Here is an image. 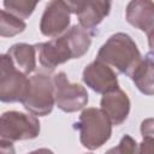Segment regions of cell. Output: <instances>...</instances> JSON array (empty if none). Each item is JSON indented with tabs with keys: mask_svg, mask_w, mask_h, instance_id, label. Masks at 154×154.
Masks as SVG:
<instances>
[{
	"mask_svg": "<svg viewBox=\"0 0 154 154\" xmlns=\"http://www.w3.org/2000/svg\"><path fill=\"white\" fill-rule=\"evenodd\" d=\"M14 66L24 75H30L36 69V49L34 45L19 42L12 45L6 53Z\"/></svg>",
	"mask_w": 154,
	"mask_h": 154,
	"instance_id": "4fadbf2b",
	"label": "cell"
},
{
	"mask_svg": "<svg viewBox=\"0 0 154 154\" xmlns=\"http://www.w3.org/2000/svg\"><path fill=\"white\" fill-rule=\"evenodd\" d=\"M28 154H54V153L48 148H38V149H35Z\"/></svg>",
	"mask_w": 154,
	"mask_h": 154,
	"instance_id": "ffe728a7",
	"label": "cell"
},
{
	"mask_svg": "<svg viewBox=\"0 0 154 154\" xmlns=\"http://www.w3.org/2000/svg\"><path fill=\"white\" fill-rule=\"evenodd\" d=\"M141 59L137 45L125 32H116L109 36L96 54V60L126 76L131 75Z\"/></svg>",
	"mask_w": 154,
	"mask_h": 154,
	"instance_id": "7a4b0ae2",
	"label": "cell"
},
{
	"mask_svg": "<svg viewBox=\"0 0 154 154\" xmlns=\"http://www.w3.org/2000/svg\"><path fill=\"white\" fill-rule=\"evenodd\" d=\"M117 148L119 149L120 154H137L138 144L130 135H124Z\"/></svg>",
	"mask_w": 154,
	"mask_h": 154,
	"instance_id": "e0dca14e",
	"label": "cell"
},
{
	"mask_svg": "<svg viewBox=\"0 0 154 154\" xmlns=\"http://www.w3.org/2000/svg\"><path fill=\"white\" fill-rule=\"evenodd\" d=\"M24 108L32 116H48L54 107L52 77L36 73L29 78V90L22 101Z\"/></svg>",
	"mask_w": 154,
	"mask_h": 154,
	"instance_id": "5b68a950",
	"label": "cell"
},
{
	"mask_svg": "<svg viewBox=\"0 0 154 154\" xmlns=\"http://www.w3.org/2000/svg\"><path fill=\"white\" fill-rule=\"evenodd\" d=\"M141 134L143 137L147 136H153V119L148 118L142 122L141 124Z\"/></svg>",
	"mask_w": 154,
	"mask_h": 154,
	"instance_id": "d6986e66",
	"label": "cell"
},
{
	"mask_svg": "<svg viewBox=\"0 0 154 154\" xmlns=\"http://www.w3.org/2000/svg\"><path fill=\"white\" fill-rule=\"evenodd\" d=\"M126 20L132 26L148 35L152 47L153 25H154V4L149 0H134L126 6Z\"/></svg>",
	"mask_w": 154,
	"mask_h": 154,
	"instance_id": "7c38bea8",
	"label": "cell"
},
{
	"mask_svg": "<svg viewBox=\"0 0 154 154\" xmlns=\"http://www.w3.org/2000/svg\"><path fill=\"white\" fill-rule=\"evenodd\" d=\"M36 5H37V1H26V0H6V1H4L5 11L10 12L11 14H13L20 19L29 18L32 14Z\"/></svg>",
	"mask_w": 154,
	"mask_h": 154,
	"instance_id": "2e32d148",
	"label": "cell"
},
{
	"mask_svg": "<svg viewBox=\"0 0 154 154\" xmlns=\"http://www.w3.org/2000/svg\"><path fill=\"white\" fill-rule=\"evenodd\" d=\"M82 79L87 87L102 95L119 88L116 71L96 59L84 67Z\"/></svg>",
	"mask_w": 154,
	"mask_h": 154,
	"instance_id": "30bf717a",
	"label": "cell"
},
{
	"mask_svg": "<svg viewBox=\"0 0 154 154\" xmlns=\"http://www.w3.org/2000/svg\"><path fill=\"white\" fill-rule=\"evenodd\" d=\"M70 12L75 13L78 18V22L83 29L93 30L95 29L105 17L108 16L111 10V1L101 0H77V1H66Z\"/></svg>",
	"mask_w": 154,
	"mask_h": 154,
	"instance_id": "ba28073f",
	"label": "cell"
},
{
	"mask_svg": "<svg viewBox=\"0 0 154 154\" xmlns=\"http://www.w3.org/2000/svg\"><path fill=\"white\" fill-rule=\"evenodd\" d=\"M105 154H120V152H119V149L117 148V147H113V148H111V149H108Z\"/></svg>",
	"mask_w": 154,
	"mask_h": 154,
	"instance_id": "44dd1931",
	"label": "cell"
},
{
	"mask_svg": "<svg viewBox=\"0 0 154 154\" xmlns=\"http://www.w3.org/2000/svg\"><path fill=\"white\" fill-rule=\"evenodd\" d=\"M73 128L79 131L82 146L90 150L102 147L112 135V123L108 117L95 107L83 109Z\"/></svg>",
	"mask_w": 154,
	"mask_h": 154,
	"instance_id": "3957f363",
	"label": "cell"
},
{
	"mask_svg": "<svg viewBox=\"0 0 154 154\" xmlns=\"http://www.w3.org/2000/svg\"><path fill=\"white\" fill-rule=\"evenodd\" d=\"M153 70H154L153 53L149 52L146 54L144 58L141 59L138 65L135 67V70L129 76L135 83V85L137 87V89L148 96H152L154 93Z\"/></svg>",
	"mask_w": 154,
	"mask_h": 154,
	"instance_id": "5bb4252c",
	"label": "cell"
},
{
	"mask_svg": "<svg viewBox=\"0 0 154 154\" xmlns=\"http://www.w3.org/2000/svg\"><path fill=\"white\" fill-rule=\"evenodd\" d=\"M29 90V78L7 54H0V102H22Z\"/></svg>",
	"mask_w": 154,
	"mask_h": 154,
	"instance_id": "8992f818",
	"label": "cell"
},
{
	"mask_svg": "<svg viewBox=\"0 0 154 154\" xmlns=\"http://www.w3.org/2000/svg\"><path fill=\"white\" fill-rule=\"evenodd\" d=\"M91 36L93 34L81 25H72L61 36L34 45L36 59L43 67L53 71L58 65L82 58L91 45Z\"/></svg>",
	"mask_w": 154,
	"mask_h": 154,
	"instance_id": "6da1fadb",
	"label": "cell"
},
{
	"mask_svg": "<svg viewBox=\"0 0 154 154\" xmlns=\"http://www.w3.org/2000/svg\"><path fill=\"white\" fill-rule=\"evenodd\" d=\"M153 144H154L153 136L143 137V141L140 143L137 148V154H153Z\"/></svg>",
	"mask_w": 154,
	"mask_h": 154,
	"instance_id": "ac0fdd59",
	"label": "cell"
},
{
	"mask_svg": "<svg viewBox=\"0 0 154 154\" xmlns=\"http://www.w3.org/2000/svg\"><path fill=\"white\" fill-rule=\"evenodd\" d=\"M54 105L66 113H73L84 108L89 95L84 87L78 83H71L65 72H58L52 77Z\"/></svg>",
	"mask_w": 154,
	"mask_h": 154,
	"instance_id": "52a82bcc",
	"label": "cell"
},
{
	"mask_svg": "<svg viewBox=\"0 0 154 154\" xmlns=\"http://www.w3.org/2000/svg\"><path fill=\"white\" fill-rule=\"evenodd\" d=\"M26 24L23 19L11 14L5 10H0V36L13 37L23 32Z\"/></svg>",
	"mask_w": 154,
	"mask_h": 154,
	"instance_id": "9a60e30c",
	"label": "cell"
},
{
	"mask_svg": "<svg viewBox=\"0 0 154 154\" xmlns=\"http://www.w3.org/2000/svg\"><path fill=\"white\" fill-rule=\"evenodd\" d=\"M101 111L108 117L112 125L123 124L130 113V99L124 90L117 88L109 93L102 95L100 100Z\"/></svg>",
	"mask_w": 154,
	"mask_h": 154,
	"instance_id": "8fae6325",
	"label": "cell"
},
{
	"mask_svg": "<svg viewBox=\"0 0 154 154\" xmlns=\"http://www.w3.org/2000/svg\"><path fill=\"white\" fill-rule=\"evenodd\" d=\"M38 119L29 113L7 111L0 116V144L8 146L17 141L36 138L40 135Z\"/></svg>",
	"mask_w": 154,
	"mask_h": 154,
	"instance_id": "277c9868",
	"label": "cell"
},
{
	"mask_svg": "<svg viewBox=\"0 0 154 154\" xmlns=\"http://www.w3.org/2000/svg\"><path fill=\"white\" fill-rule=\"evenodd\" d=\"M70 8L66 1H49L40 20V31L47 37H58L70 25Z\"/></svg>",
	"mask_w": 154,
	"mask_h": 154,
	"instance_id": "9c48e42d",
	"label": "cell"
},
{
	"mask_svg": "<svg viewBox=\"0 0 154 154\" xmlns=\"http://www.w3.org/2000/svg\"><path fill=\"white\" fill-rule=\"evenodd\" d=\"M88 154H93V153H88Z\"/></svg>",
	"mask_w": 154,
	"mask_h": 154,
	"instance_id": "7402d4cb",
	"label": "cell"
}]
</instances>
